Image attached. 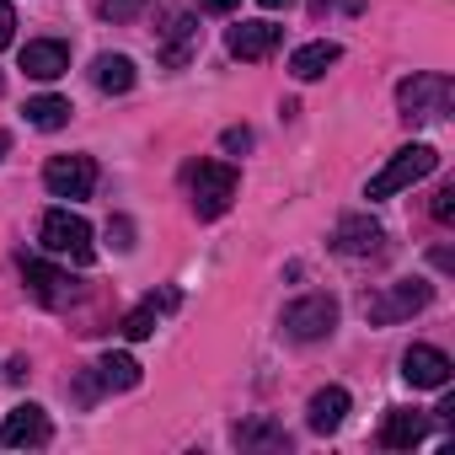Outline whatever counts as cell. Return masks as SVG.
<instances>
[{"mask_svg": "<svg viewBox=\"0 0 455 455\" xmlns=\"http://www.w3.org/2000/svg\"><path fill=\"white\" fill-rule=\"evenodd\" d=\"M279 44H284L279 22H236L231 33H225V49H231L236 60H268Z\"/></svg>", "mask_w": 455, "mask_h": 455, "instance_id": "cell-12", "label": "cell"}, {"mask_svg": "<svg viewBox=\"0 0 455 455\" xmlns=\"http://www.w3.org/2000/svg\"><path fill=\"white\" fill-rule=\"evenodd\" d=\"M348 391L343 386H322L316 396H311V407H306V423L316 428V434H338L343 428V418H348Z\"/></svg>", "mask_w": 455, "mask_h": 455, "instance_id": "cell-14", "label": "cell"}, {"mask_svg": "<svg viewBox=\"0 0 455 455\" xmlns=\"http://www.w3.org/2000/svg\"><path fill=\"white\" fill-rule=\"evenodd\" d=\"M145 6H150V0H102V17H108V22H129V17L145 12Z\"/></svg>", "mask_w": 455, "mask_h": 455, "instance_id": "cell-24", "label": "cell"}, {"mask_svg": "<svg viewBox=\"0 0 455 455\" xmlns=\"http://www.w3.org/2000/svg\"><path fill=\"white\" fill-rule=\"evenodd\" d=\"M402 375H407V386H423V391H444V386H450V375H455V364H450V354H444V348L412 343V348L402 354Z\"/></svg>", "mask_w": 455, "mask_h": 455, "instance_id": "cell-10", "label": "cell"}, {"mask_svg": "<svg viewBox=\"0 0 455 455\" xmlns=\"http://www.w3.org/2000/svg\"><path fill=\"white\" fill-rule=\"evenodd\" d=\"M22 113H28L33 129H65V124H70V102H65V97H33Z\"/></svg>", "mask_w": 455, "mask_h": 455, "instance_id": "cell-20", "label": "cell"}, {"mask_svg": "<svg viewBox=\"0 0 455 455\" xmlns=\"http://www.w3.org/2000/svg\"><path fill=\"white\" fill-rule=\"evenodd\" d=\"M0 92H6V76H0Z\"/></svg>", "mask_w": 455, "mask_h": 455, "instance_id": "cell-30", "label": "cell"}, {"mask_svg": "<svg viewBox=\"0 0 455 455\" xmlns=\"http://www.w3.org/2000/svg\"><path fill=\"white\" fill-rule=\"evenodd\" d=\"M428 214H434L439 225H450V220H455V182H444V188L434 193V204H428Z\"/></svg>", "mask_w": 455, "mask_h": 455, "instance_id": "cell-23", "label": "cell"}, {"mask_svg": "<svg viewBox=\"0 0 455 455\" xmlns=\"http://www.w3.org/2000/svg\"><path fill=\"white\" fill-rule=\"evenodd\" d=\"M44 188H49L54 198H92V188H97V161H92V156H54V161L44 166Z\"/></svg>", "mask_w": 455, "mask_h": 455, "instance_id": "cell-7", "label": "cell"}, {"mask_svg": "<svg viewBox=\"0 0 455 455\" xmlns=\"http://www.w3.org/2000/svg\"><path fill=\"white\" fill-rule=\"evenodd\" d=\"M423 434H428V418L412 412V407H391L386 423H380V444H386V450H412Z\"/></svg>", "mask_w": 455, "mask_h": 455, "instance_id": "cell-15", "label": "cell"}, {"mask_svg": "<svg viewBox=\"0 0 455 455\" xmlns=\"http://www.w3.org/2000/svg\"><path fill=\"white\" fill-rule=\"evenodd\" d=\"M38 236H44V247H49L54 258H70V263H81V268L97 258L92 225H86L81 214H70V209H49V214H44V225H38Z\"/></svg>", "mask_w": 455, "mask_h": 455, "instance_id": "cell-5", "label": "cell"}, {"mask_svg": "<svg viewBox=\"0 0 455 455\" xmlns=\"http://www.w3.org/2000/svg\"><path fill=\"white\" fill-rule=\"evenodd\" d=\"M428 300H434V284H428V279H396V284H386V290L364 295V322H375V327H391V322H407V316H418Z\"/></svg>", "mask_w": 455, "mask_h": 455, "instance_id": "cell-3", "label": "cell"}, {"mask_svg": "<svg viewBox=\"0 0 455 455\" xmlns=\"http://www.w3.org/2000/svg\"><path fill=\"white\" fill-rule=\"evenodd\" d=\"M108 236H118V252L134 247V242H129V236H134V231H129V220H113V225H108Z\"/></svg>", "mask_w": 455, "mask_h": 455, "instance_id": "cell-27", "label": "cell"}, {"mask_svg": "<svg viewBox=\"0 0 455 455\" xmlns=\"http://www.w3.org/2000/svg\"><path fill=\"white\" fill-rule=\"evenodd\" d=\"M140 386V359L134 354H102L97 359V391H134Z\"/></svg>", "mask_w": 455, "mask_h": 455, "instance_id": "cell-18", "label": "cell"}, {"mask_svg": "<svg viewBox=\"0 0 455 455\" xmlns=\"http://www.w3.org/2000/svg\"><path fill=\"white\" fill-rule=\"evenodd\" d=\"M434 166H439V150H434V145H402V150L386 161V172H375V177H370L364 198H391V193H402V188L423 182Z\"/></svg>", "mask_w": 455, "mask_h": 455, "instance_id": "cell-4", "label": "cell"}, {"mask_svg": "<svg viewBox=\"0 0 455 455\" xmlns=\"http://www.w3.org/2000/svg\"><path fill=\"white\" fill-rule=\"evenodd\" d=\"M49 439H54V428H49V412H44L38 402L12 407L6 423H0V444H12V450H38V444H49Z\"/></svg>", "mask_w": 455, "mask_h": 455, "instance_id": "cell-8", "label": "cell"}, {"mask_svg": "<svg viewBox=\"0 0 455 455\" xmlns=\"http://www.w3.org/2000/svg\"><path fill=\"white\" fill-rule=\"evenodd\" d=\"M193 38H198V28H193V17H177V22L166 28V44H161V65H172V70H182V65H188V54H193Z\"/></svg>", "mask_w": 455, "mask_h": 455, "instance_id": "cell-19", "label": "cell"}, {"mask_svg": "<svg viewBox=\"0 0 455 455\" xmlns=\"http://www.w3.org/2000/svg\"><path fill=\"white\" fill-rule=\"evenodd\" d=\"M17 38V12H12V0H0V49H12Z\"/></svg>", "mask_w": 455, "mask_h": 455, "instance_id": "cell-25", "label": "cell"}, {"mask_svg": "<svg viewBox=\"0 0 455 455\" xmlns=\"http://www.w3.org/2000/svg\"><path fill=\"white\" fill-rule=\"evenodd\" d=\"M22 70H28L33 81H60V76L70 70V49H65L60 38H33V44L22 49Z\"/></svg>", "mask_w": 455, "mask_h": 455, "instance_id": "cell-13", "label": "cell"}, {"mask_svg": "<svg viewBox=\"0 0 455 455\" xmlns=\"http://www.w3.org/2000/svg\"><path fill=\"white\" fill-rule=\"evenodd\" d=\"M258 6H268V12H279V6H290V0H258Z\"/></svg>", "mask_w": 455, "mask_h": 455, "instance_id": "cell-29", "label": "cell"}, {"mask_svg": "<svg viewBox=\"0 0 455 455\" xmlns=\"http://www.w3.org/2000/svg\"><path fill=\"white\" fill-rule=\"evenodd\" d=\"M182 182H188V198H193L198 220H220L225 209L236 204V188H242L236 166H225V161H193L182 172Z\"/></svg>", "mask_w": 455, "mask_h": 455, "instance_id": "cell-1", "label": "cell"}, {"mask_svg": "<svg viewBox=\"0 0 455 455\" xmlns=\"http://www.w3.org/2000/svg\"><path fill=\"white\" fill-rule=\"evenodd\" d=\"M338 60H343V49L327 44V38H316V44H306V49L290 54V76H295V81H322Z\"/></svg>", "mask_w": 455, "mask_h": 455, "instance_id": "cell-16", "label": "cell"}, {"mask_svg": "<svg viewBox=\"0 0 455 455\" xmlns=\"http://www.w3.org/2000/svg\"><path fill=\"white\" fill-rule=\"evenodd\" d=\"M236 444H274V450H279V444H290V434H284L279 423H268V418H252V423L236 428Z\"/></svg>", "mask_w": 455, "mask_h": 455, "instance_id": "cell-21", "label": "cell"}, {"mask_svg": "<svg viewBox=\"0 0 455 455\" xmlns=\"http://www.w3.org/2000/svg\"><path fill=\"white\" fill-rule=\"evenodd\" d=\"M220 145H225V150H252V129H225Z\"/></svg>", "mask_w": 455, "mask_h": 455, "instance_id": "cell-26", "label": "cell"}, {"mask_svg": "<svg viewBox=\"0 0 455 455\" xmlns=\"http://www.w3.org/2000/svg\"><path fill=\"white\" fill-rule=\"evenodd\" d=\"M156 332V300H145V306H134L129 316H124V338L129 343H140V338H150Z\"/></svg>", "mask_w": 455, "mask_h": 455, "instance_id": "cell-22", "label": "cell"}, {"mask_svg": "<svg viewBox=\"0 0 455 455\" xmlns=\"http://www.w3.org/2000/svg\"><path fill=\"white\" fill-rule=\"evenodd\" d=\"M236 6H242V0H198V12H220V17L236 12Z\"/></svg>", "mask_w": 455, "mask_h": 455, "instance_id": "cell-28", "label": "cell"}, {"mask_svg": "<svg viewBox=\"0 0 455 455\" xmlns=\"http://www.w3.org/2000/svg\"><path fill=\"white\" fill-rule=\"evenodd\" d=\"M284 338H295V343H316V338H327L332 327H338V300L332 295H306V300H295V306H284Z\"/></svg>", "mask_w": 455, "mask_h": 455, "instance_id": "cell-6", "label": "cell"}, {"mask_svg": "<svg viewBox=\"0 0 455 455\" xmlns=\"http://www.w3.org/2000/svg\"><path fill=\"white\" fill-rule=\"evenodd\" d=\"M332 252L338 258H375L380 252V242H386V231L370 220V214H343L338 225H332Z\"/></svg>", "mask_w": 455, "mask_h": 455, "instance_id": "cell-9", "label": "cell"}, {"mask_svg": "<svg viewBox=\"0 0 455 455\" xmlns=\"http://www.w3.org/2000/svg\"><path fill=\"white\" fill-rule=\"evenodd\" d=\"M22 274H28V290L44 300V306H76L81 300V284L76 279H65L60 268H49V263H38V258H22Z\"/></svg>", "mask_w": 455, "mask_h": 455, "instance_id": "cell-11", "label": "cell"}, {"mask_svg": "<svg viewBox=\"0 0 455 455\" xmlns=\"http://www.w3.org/2000/svg\"><path fill=\"white\" fill-rule=\"evenodd\" d=\"M92 81H97L102 92L124 97V92L140 81V70H134V60H129V54H97V60H92Z\"/></svg>", "mask_w": 455, "mask_h": 455, "instance_id": "cell-17", "label": "cell"}, {"mask_svg": "<svg viewBox=\"0 0 455 455\" xmlns=\"http://www.w3.org/2000/svg\"><path fill=\"white\" fill-rule=\"evenodd\" d=\"M450 97H455L450 76H434V70L407 76V81L396 86V108H402L407 124H434V118H444V113H450Z\"/></svg>", "mask_w": 455, "mask_h": 455, "instance_id": "cell-2", "label": "cell"}]
</instances>
